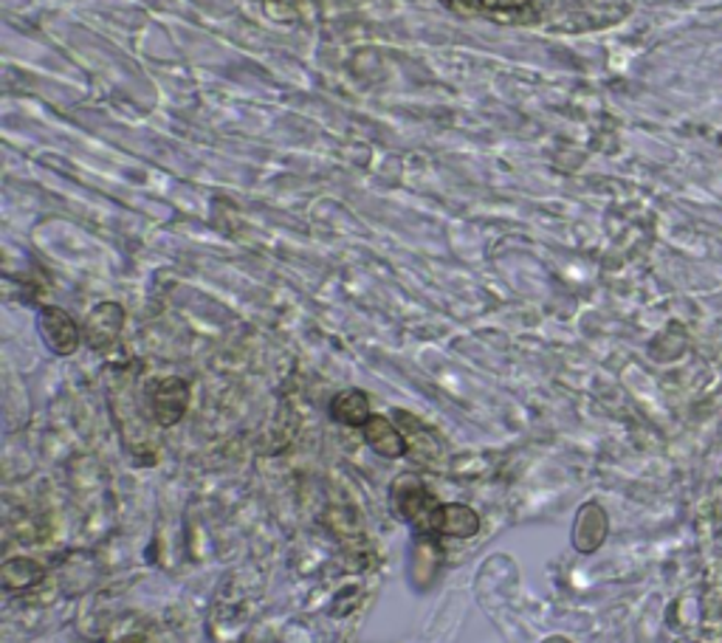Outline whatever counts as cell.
<instances>
[{
    "label": "cell",
    "mask_w": 722,
    "mask_h": 643,
    "mask_svg": "<svg viewBox=\"0 0 722 643\" xmlns=\"http://www.w3.org/2000/svg\"><path fill=\"white\" fill-rule=\"evenodd\" d=\"M387 502H390L392 517L403 525H410L412 533H435L443 502L426 488L421 475L401 472L398 477H392Z\"/></svg>",
    "instance_id": "cell-1"
},
{
    "label": "cell",
    "mask_w": 722,
    "mask_h": 643,
    "mask_svg": "<svg viewBox=\"0 0 722 643\" xmlns=\"http://www.w3.org/2000/svg\"><path fill=\"white\" fill-rule=\"evenodd\" d=\"M460 18H482L502 26H536L551 9V0H441Z\"/></svg>",
    "instance_id": "cell-2"
},
{
    "label": "cell",
    "mask_w": 722,
    "mask_h": 643,
    "mask_svg": "<svg viewBox=\"0 0 722 643\" xmlns=\"http://www.w3.org/2000/svg\"><path fill=\"white\" fill-rule=\"evenodd\" d=\"M189 398H192V390H189L187 378L181 376L156 378L144 390V401H147L151 418L162 429H173L181 423V418L189 410Z\"/></svg>",
    "instance_id": "cell-3"
},
{
    "label": "cell",
    "mask_w": 722,
    "mask_h": 643,
    "mask_svg": "<svg viewBox=\"0 0 722 643\" xmlns=\"http://www.w3.org/2000/svg\"><path fill=\"white\" fill-rule=\"evenodd\" d=\"M37 331L40 339L46 342V347L54 356H74V353L79 351V345L85 342L82 328L77 325V319L57 306L40 308Z\"/></svg>",
    "instance_id": "cell-4"
},
{
    "label": "cell",
    "mask_w": 722,
    "mask_h": 643,
    "mask_svg": "<svg viewBox=\"0 0 722 643\" xmlns=\"http://www.w3.org/2000/svg\"><path fill=\"white\" fill-rule=\"evenodd\" d=\"M443 565V547L437 533H412L410 553H407V576L415 590H426L435 581Z\"/></svg>",
    "instance_id": "cell-5"
},
{
    "label": "cell",
    "mask_w": 722,
    "mask_h": 643,
    "mask_svg": "<svg viewBox=\"0 0 722 643\" xmlns=\"http://www.w3.org/2000/svg\"><path fill=\"white\" fill-rule=\"evenodd\" d=\"M124 331V308L119 302H99L82 325L85 342L91 351H111Z\"/></svg>",
    "instance_id": "cell-6"
},
{
    "label": "cell",
    "mask_w": 722,
    "mask_h": 643,
    "mask_svg": "<svg viewBox=\"0 0 722 643\" xmlns=\"http://www.w3.org/2000/svg\"><path fill=\"white\" fill-rule=\"evenodd\" d=\"M607 533H610V520H607V511L599 502H585L573 520V533L570 542L573 547L581 553V556H590V553L599 551L604 545Z\"/></svg>",
    "instance_id": "cell-7"
},
{
    "label": "cell",
    "mask_w": 722,
    "mask_h": 643,
    "mask_svg": "<svg viewBox=\"0 0 722 643\" xmlns=\"http://www.w3.org/2000/svg\"><path fill=\"white\" fill-rule=\"evenodd\" d=\"M362 437H365L367 446H370L378 457H385V461L407 457V437H403V432L398 429V423L392 421V418L370 415V421L362 426Z\"/></svg>",
    "instance_id": "cell-8"
},
{
    "label": "cell",
    "mask_w": 722,
    "mask_h": 643,
    "mask_svg": "<svg viewBox=\"0 0 722 643\" xmlns=\"http://www.w3.org/2000/svg\"><path fill=\"white\" fill-rule=\"evenodd\" d=\"M392 415H396L398 429H401L403 437H407V455L418 457V461L423 463L437 461V457L443 455L441 437H437L426 423L418 421L415 415H410V412L403 410H396Z\"/></svg>",
    "instance_id": "cell-9"
},
{
    "label": "cell",
    "mask_w": 722,
    "mask_h": 643,
    "mask_svg": "<svg viewBox=\"0 0 722 643\" xmlns=\"http://www.w3.org/2000/svg\"><path fill=\"white\" fill-rule=\"evenodd\" d=\"M482 528L480 513L466 502H443L441 517H437V536H452V540H471Z\"/></svg>",
    "instance_id": "cell-10"
},
{
    "label": "cell",
    "mask_w": 722,
    "mask_h": 643,
    "mask_svg": "<svg viewBox=\"0 0 722 643\" xmlns=\"http://www.w3.org/2000/svg\"><path fill=\"white\" fill-rule=\"evenodd\" d=\"M43 578H46V567L29 556H14L0 565V587L7 592H26L43 585Z\"/></svg>",
    "instance_id": "cell-11"
},
{
    "label": "cell",
    "mask_w": 722,
    "mask_h": 643,
    "mask_svg": "<svg viewBox=\"0 0 722 643\" xmlns=\"http://www.w3.org/2000/svg\"><path fill=\"white\" fill-rule=\"evenodd\" d=\"M370 398L362 390H342L331 401V418L342 426L362 429L370 421Z\"/></svg>",
    "instance_id": "cell-12"
},
{
    "label": "cell",
    "mask_w": 722,
    "mask_h": 643,
    "mask_svg": "<svg viewBox=\"0 0 722 643\" xmlns=\"http://www.w3.org/2000/svg\"><path fill=\"white\" fill-rule=\"evenodd\" d=\"M119 643H147V641H144L142 635H127V638H122Z\"/></svg>",
    "instance_id": "cell-13"
}]
</instances>
